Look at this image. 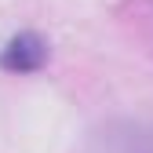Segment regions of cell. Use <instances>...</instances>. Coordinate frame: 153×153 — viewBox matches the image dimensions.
Masks as SVG:
<instances>
[{
  "label": "cell",
  "mask_w": 153,
  "mask_h": 153,
  "mask_svg": "<svg viewBox=\"0 0 153 153\" xmlns=\"http://www.w3.org/2000/svg\"><path fill=\"white\" fill-rule=\"evenodd\" d=\"M48 62V44L36 33H18L15 40L0 51V66L7 73H36Z\"/></svg>",
  "instance_id": "6da1fadb"
}]
</instances>
